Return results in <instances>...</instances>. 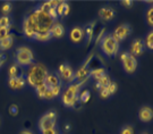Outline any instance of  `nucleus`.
<instances>
[{"label": "nucleus", "mask_w": 153, "mask_h": 134, "mask_svg": "<svg viewBox=\"0 0 153 134\" xmlns=\"http://www.w3.org/2000/svg\"><path fill=\"white\" fill-rule=\"evenodd\" d=\"M57 75L59 76L60 81H65L67 83H73L74 82V75H75V71L73 69V67L68 64V63H62L59 68H58V72Z\"/></svg>", "instance_id": "8"}, {"label": "nucleus", "mask_w": 153, "mask_h": 134, "mask_svg": "<svg viewBox=\"0 0 153 134\" xmlns=\"http://www.w3.org/2000/svg\"><path fill=\"white\" fill-rule=\"evenodd\" d=\"M9 112H10V115H13V116H16L17 114H18V107L16 105H11L9 107Z\"/></svg>", "instance_id": "40"}, {"label": "nucleus", "mask_w": 153, "mask_h": 134, "mask_svg": "<svg viewBox=\"0 0 153 134\" xmlns=\"http://www.w3.org/2000/svg\"><path fill=\"white\" fill-rule=\"evenodd\" d=\"M44 100H53L55 99V95H53V93H52V91H51V89H49V88H47V90H45V93H44V97H43Z\"/></svg>", "instance_id": "35"}, {"label": "nucleus", "mask_w": 153, "mask_h": 134, "mask_svg": "<svg viewBox=\"0 0 153 134\" xmlns=\"http://www.w3.org/2000/svg\"><path fill=\"white\" fill-rule=\"evenodd\" d=\"M14 45V36L13 34L6 36L4 39L0 40V52H5V51L9 50Z\"/></svg>", "instance_id": "20"}, {"label": "nucleus", "mask_w": 153, "mask_h": 134, "mask_svg": "<svg viewBox=\"0 0 153 134\" xmlns=\"http://www.w3.org/2000/svg\"><path fill=\"white\" fill-rule=\"evenodd\" d=\"M10 28H0V40L10 35Z\"/></svg>", "instance_id": "36"}, {"label": "nucleus", "mask_w": 153, "mask_h": 134, "mask_svg": "<svg viewBox=\"0 0 153 134\" xmlns=\"http://www.w3.org/2000/svg\"><path fill=\"white\" fill-rule=\"evenodd\" d=\"M82 84L73 82L69 83L64 91H61V102L64 103V106L67 108H76L79 107V92H81Z\"/></svg>", "instance_id": "3"}, {"label": "nucleus", "mask_w": 153, "mask_h": 134, "mask_svg": "<svg viewBox=\"0 0 153 134\" xmlns=\"http://www.w3.org/2000/svg\"><path fill=\"white\" fill-rule=\"evenodd\" d=\"M13 25V18L10 16H0V28H10Z\"/></svg>", "instance_id": "27"}, {"label": "nucleus", "mask_w": 153, "mask_h": 134, "mask_svg": "<svg viewBox=\"0 0 153 134\" xmlns=\"http://www.w3.org/2000/svg\"><path fill=\"white\" fill-rule=\"evenodd\" d=\"M57 14H58V17H64L68 16L69 11H71V7H69V4L67 1H59V4L57 6Z\"/></svg>", "instance_id": "19"}, {"label": "nucleus", "mask_w": 153, "mask_h": 134, "mask_svg": "<svg viewBox=\"0 0 153 134\" xmlns=\"http://www.w3.org/2000/svg\"><path fill=\"white\" fill-rule=\"evenodd\" d=\"M131 26L128 24V23H124L119 26H117L116 30L114 32H111L114 38H115L118 42H121V41H125L127 39V36H129L131 34Z\"/></svg>", "instance_id": "10"}, {"label": "nucleus", "mask_w": 153, "mask_h": 134, "mask_svg": "<svg viewBox=\"0 0 153 134\" xmlns=\"http://www.w3.org/2000/svg\"><path fill=\"white\" fill-rule=\"evenodd\" d=\"M140 134H150L149 132H145V131H143V132H141Z\"/></svg>", "instance_id": "43"}, {"label": "nucleus", "mask_w": 153, "mask_h": 134, "mask_svg": "<svg viewBox=\"0 0 153 134\" xmlns=\"http://www.w3.org/2000/svg\"><path fill=\"white\" fill-rule=\"evenodd\" d=\"M116 16V10L111 6H103L99 9V17L103 22H111Z\"/></svg>", "instance_id": "13"}, {"label": "nucleus", "mask_w": 153, "mask_h": 134, "mask_svg": "<svg viewBox=\"0 0 153 134\" xmlns=\"http://www.w3.org/2000/svg\"><path fill=\"white\" fill-rule=\"evenodd\" d=\"M48 74H49V72L43 64L34 63L28 67L26 73H24V76L26 80V84H28L31 88L34 89L40 84L44 83V80H45Z\"/></svg>", "instance_id": "2"}, {"label": "nucleus", "mask_w": 153, "mask_h": 134, "mask_svg": "<svg viewBox=\"0 0 153 134\" xmlns=\"http://www.w3.org/2000/svg\"><path fill=\"white\" fill-rule=\"evenodd\" d=\"M99 97L101 98V99H103V100H105V99H108V98H110L111 95H109V92H108V90H107V88H102V89L99 91Z\"/></svg>", "instance_id": "34"}, {"label": "nucleus", "mask_w": 153, "mask_h": 134, "mask_svg": "<svg viewBox=\"0 0 153 134\" xmlns=\"http://www.w3.org/2000/svg\"><path fill=\"white\" fill-rule=\"evenodd\" d=\"M6 62H7V55L5 52H0V68L5 65Z\"/></svg>", "instance_id": "39"}, {"label": "nucleus", "mask_w": 153, "mask_h": 134, "mask_svg": "<svg viewBox=\"0 0 153 134\" xmlns=\"http://www.w3.org/2000/svg\"><path fill=\"white\" fill-rule=\"evenodd\" d=\"M57 121H58V114L55 109H50L47 112H44L38 121V129L39 131H44V130L55 127L57 125Z\"/></svg>", "instance_id": "6"}, {"label": "nucleus", "mask_w": 153, "mask_h": 134, "mask_svg": "<svg viewBox=\"0 0 153 134\" xmlns=\"http://www.w3.org/2000/svg\"><path fill=\"white\" fill-rule=\"evenodd\" d=\"M24 18L27 21L35 33L49 32L52 24L55 23L48 15V8L44 6V4L36 5L27 15L24 16Z\"/></svg>", "instance_id": "1"}, {"label": "nucleus", "mask_w": 153, "mask_h": 134, "mask_svg": "<svg viewBox=\"0 0 153 134\" xmlns=\"http://www.w3.org/2000/svg\"><path fill=\"white\" fill-rule=\"evenodd\" d=\"M23 74H24V72L22 71V68L15 63H13L8 68V78H16Z\"/></svg>", "instance_id": "21"}, {"label": "nucleus", "mask_w": 153, "mask_h": 134, "mask_svg": "<svg viewBox=\"0 0 153 134\" xmlns=\"http://www.w3.org/2000/svg\"><path fill=\"white\" fill-rule=\"evenodd\" d=\"M135 131H134V127L129 125V124H126L124 126H121V129L119 130V134H134Z\"/></svg>", "instance_id": "31"}, {"label": "nucleus", "mask_w": 153, "mask_h": 134, "mask_svg": "<svg viewBox=\"0 0 153 134\" xmlns=\"http://www.w3.org/2000/svg\"><path fill=\"white\" fill-rule=\"evenodd\" d=\"M120 63L123 69L126 74H133L136 72L137 67H138V62L137 58L131 56L128 51H124L120 55Z\"/></svg>", "instance_id": "7"}, {"label": "nucleus", "mask_w": 153, "mask_h": 134, "mask_svg": "<svg viewBox=\"0 0 153 134\" xmlns=\"http://www.w3.org/2000/svg\"><path fill=\"white\" fill-rule=\"evenodd\" d=\"M120 5L123 7L127 8V9H131V8H133L134 1H131V0H123V1H120Z\"/></svg>", "instance_id": "38"}, {"label": "nucleus", "mask_w": 153, "mask_h": 134, "mask_svg": "<svg viewBox=\"0 0 153 134\" xmlns=\"http://www.w3.org/2000/svg\"><path fill=\"white\" fill-rule=\"evenodd\" d=\"M13 11V4L10 1H5L0 7V13L2 16H10V13Z\"/></svg>", "instance_id": "24"}, {"label": "nucleus", "mask_w": 153, "mask_h": 134, "mask_svg": "<svg viewBox=\"0 0 153 134\" xmlns=\"http://www.w3.org/2000/svg\"><path fill=\"white\" fill-rule=\"evenodd\" d=\"M45 90H47V86H45V84H40L38 85L36 88H34V91H35V93L38 95L39 99H43L44 97V93H45Z\"/></svg>", "instance_id": "28"}, {"label": "nucleus", "mask_w": 153, "mask_h": 134, "mask_svg": "<svg viewBox=\"0 0 153 134\" xmlns=\"http://www.w3.org/2000/svg\"><path fill=\"white\" fill-rule=\"evenodd\" d=\"M51 39H52V36H51V33H50V31H49V32H47V33H36L33 41H38V42H49Z\"/></svg>", "instance_id": "26"}, {"label": "nucleus", "mask_w": 153, "mask_h": 134, "mask_svg": "<svg viewBox=\"0 0 153 134\" xmlns=\"http://www.w3.org/2000/svg\"><path fill=\"white\" fill-rule=\"evenodd\" d=\"M97 21H93L92 23H88V25L84 28V33H85V43L88 45L92 42V39L94 36V28H95Z\"/></svg>", "instance_id": "17"}, {"label": "nucleus", "mask_w": 153, "mask_h": 134, "mask_svg": "<svg viewBox=\"0 0 153 134\" xmlns=\"http://www.w3.org/2000/svg\"><path fill=\"white\" fill-rule=\"evenodd\" d=\"M71 129V124H66L65 125V133H67V132H69Z\"/></svg>", "instance_id": "42"}, {"label": "nucleus", "mask_w": 153, "mask_h": 134, "mask_svg": "<svg viewBox=\"0 0 153 134\" xmlns=\"http://www.w3.org/2000/svg\"><path fill=\"white\" fill-rule=\"evenodd\" d=\"M22 31H23V34H24V36H25V39L31 40V41H33V40H34V36H35V34H36V33L33 31V28H31V25L28 24L27 21H26L25 18H23Z\"/></svg>", "instance_id": "18"}, {"label": "nucleus", "mask_w": 153, "mask_h": 134, "mask_svg": "<svg viewBox=\"0 0 153 134\" xmlns=\"http://www.w3.org/2000/svg\"><path fill=\"white\" fill-rule=\"evenodd\" d=\"M15 64L21 68H28L34 64V54L27 45H21L15 50Z\"/></svg>", "instance_id": "5"}, {"label": "nucleus", "mask_w": 153, "mask_h": 134, "mask_svg": "<svg viewBox=\"0 0 153 134\" xmlns=\"http://www.w3.org/2000/svg\"><path fill=\"white\" fill-rule=\"evenodd\" d=\"M144 41V45H145V49L148 48L150 51L153 50V31L150 30L148 32V34L145 35V38L143 39Z\"/></svg>", "instance_id": "25"}, {"label": "nucleus", "mask_w": 153, "mask_h": 134, "mask_svg": "<svg viewBox=\"0 0 153 134\" xmlns=\"http://www.w3.org/2000/svg\"><path fill=\"white\" fill-rule=\"evenodd\" d=\"M144 22L146 25H149L150 28H152L153 25V8L152 5L148 6L144 9Z\"/></svg>", "instance_id": "23"}, {"label": "nucleus", "mask_w": 153, "mask_h": 134, "mask_svg": "<svg viewBox=\"0 0 153 134\" xmlns=\"http://www.w3.org/2000/svg\"><path fill=\"white\" fill-rule=\"evenodd\" d=\"M105 74H107V71H105L104 67H98V68H94V69H90L88 77H92L94 81H98L99 78H101Z\"/></svg>", "instance_id": "22"}, {"label": "nucleus", "mask_w": 153, "mask_h": 134, "mask_svg": "<svg viewBox=\"0 0 153 134\" xmlns=\"http://www.w3.org/2000/svg\"><path fill=\"white\" fill-rule=\"evenodd\" d=\"M90 97H91V92L90 90H83L79 92V102L81 103H85L90 100Z\"/></svg>", "instance_id": "29"}, {"label": "nucleus", "mask_w": 153, "mask_h": 134, "mask_svg": "<svg viewBox=\"0 0 153 134\" xmlns=\"http://www.w3.org/2000/svg\"><path fill=\"white\" fill-rule=\"evenodd\" d=\"M60 129L58 125H56L55 127H51V129L44 130V131H41L40 134H60Z\"/></svg>", "instance_id": "33"}, {"label": "nucleus", "mask_w": 153, "mask_h": 134, "mask_svg": "<svg viewBox=\"0 0 153 134\" xmlns=\"http://www.w3.org/2000/svg\"><path fill=\"white\" fill-rule=\"evenodd\" d=\"M144 51H145V45H144V41L142 38H136L131 41V45H129V50H128V52L131 56L137 58V57L142 56Z\"/></svg>", "instance_id": "11"}, {"label": "nucleus", "mask_w": 153, "mask_h": 134, "mask_svg": "<svg viewBox=\"0 0 153 134\" xmlns=\"http://www.w3.org/2000/svg\"><path fill=\"white\" fill-rule=\"evenodd\" d=\"M18 134H35V133L33 131H31V130H22V131L18 132Z\"/></svg>", "instance_id": "41"}, {"label": "nucleus", "mask_w": 153, "mask_h": 134, "mask_svg": "<svg viewBox=\"0 0 153 134\" xmlns=\"http://www.w3.org/2000/svg\"><path fill=\"white\" fill-rule=\"evenodd\" d=\"M138 119L143 122V123H149V122H151L152 121V117H153V110H152V107L151 106H148V105H145V106H142L140 108V110H138Z\"/></svg>", "instance_id": "14"}, {"label": "nucleus", "mask_w": 153, "mask_h": 134, "mask_svg": "<svg viewBox=\"0 0 153 134\" xmlns=\"http://www.w3.org/2000/svg\"><path fill=\"white\" fill-rule=\"evenodd\" d=\"M7 85L10 91H22L26 86V80L24 74L16 78H7Z\"/></svg>", "instance_id": "12"}, {"label": "nucleus", "mask_w": 153, "mask_h": 134, "mask_svg": "<svg viewBox=\"0 0 153 134\" xmlns=\"http://www.w3.org/2000/svg\"><path fill=\"white\" fill-rule=\"evenodd\" d=\"M44 84H45L47 88L52 89V88H55V86L61 85V81L57 74H55V73H49V74L47 75L45 80H44Z\"/></svg>", "instance_id": "16"}, {"label": "nucleus", "mask_w": 153, "mask_h": 134, "mask_svg": "<svg viewBox=\"0 0 153 134\" xmlns=\"http://www.w3.org/2000/svg\"><path fill=\"white\" fill-rule=\"evenodd\" d=\"M95 82H98V83L100 84V85H101L102 88H105V86H107V85H108V84H109L110 82H111V80H110L109 74L107 73L105 75H103L102 77H101V78H99L98 81H95Z\"/></svg>", "instance_id": "30"}, {"label": "nucleus", "mask_w": 153, "mask_h": 134, "mask_svg": "<svg viewBox=\"0 0 153 134\" xmlns=\"http://www.w3.org/2000/svg\"><path fill=\"white\" fill-rule=\"evenodd\" d=\"M60 134H67V133H60Z\"/></svg>", "instance_id": "45"}, {"label": "nucleus", "mask_w": 153, "mask_h": 134, "mask_svg": "<svg viewBox=\"0 0 153 134\" xmlns=\"http://www.w3.org/2000/svg\"><path fill=\"white\" fill-rule=\"evenodd\" d=\"M69 40L73 45H79L85 41V33H84V28L81 25H75L71 28L69 32Z\"/></svg>", "instance_id": "9"}, {"label": "nucleus", "mask_w": 153, "mask_h": 134, "mask_svg": "<svg viewBox=\"0 0 153 134\" xmlns=\"http://www.w3.org/2000/svg\"><path fill=\"white\" fill-rule=\"evenodd\" d=\"M107 90H108V92H109L110 95H114L117 92V90H118V85H117V83L116 82H114V81H111L107 86Z\"/></svg>", "instance_id": "32"}, {"label": "nucleus", "mask_w": 153, "mask_h": 134, "mask_svg": "<svg viewBox=\"0 0 153 134\" xmlns=\"http://www.w3.org/2000/svg\"><path fill=\"white\" fill-rule=\"evenodd\" d=\"M99 45H100V50L108 58H114L119 54V42L114 38L112 33L110 32L105 33L101 38Z\"/></svg>", "instance_id": "4"}, {"label": "nucleus", "mask_w": 153, "mask_h": 134, "mask_svg": "<svg viewBox=\"0 0 153 134\" xmlns=\"http://www.w3.org/2000/svg\"><path fill=\"white\" fill-rule=\"evenodd\" d=\"M50 33H51L52 39H60L65 35L66 28L60 22H55L50 28Z\"/></svg>", "instance_id": "15"}, {"label": "nucleus", "mask_w": 153, "mask_h": 134, "mask_svg": "<svg viewBox=\"0 0 153 134\" xmlns=\"http://www.w3.org/2000/svg\"><path fill=\"white\" fill-rule=\"evenodd\" d=\"M51 91H52V93H53V95H55V98H57V97H59V95H61V91H62V85L55 86V88H52V89H51Z\"/></svg>", "instance_id": "37"}, {"label": "nucleus", "mask_w": 153, "mask_h": 134, "mask_svg": "<svg viewBox=\"0 0 153 134\" xmlns=\"http://www.w3.org/2000/svg\"><path fill=\"white\" fill-rule=\"evenodd\" d=\"M1 123H2V119H1V117H0V126H1Z\"/></svg>", "instance_id": "44"}]
</instances>
